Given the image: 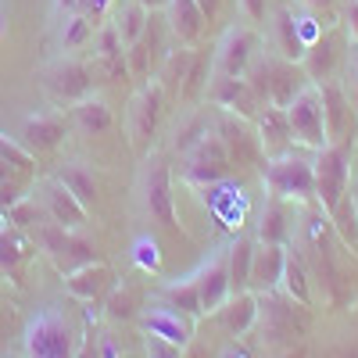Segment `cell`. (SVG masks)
<instances>
[{
  "label": "cell",
  "mask_w": 358,
  "mask_h": 358,
  "mask_svg": "<svg viewBox=\"0 0 358 358\" xmlns=\"http://www.w3.org/2000/svg\"><path fill=\"white\" fill-rule=\"evenodd\" d=\"M0 36H4V15H0Z\"/></svg>",
  "instance_id": "cell-59"
},
{
  "label": "cell",
  "mask_w": 358,
  "mask_h": 358,
  "mask_svg": "<svg viewBox=\"0 0 358 358\" xmlns=\"http://www.w3.org/2000/svg\"><path fill=\"white\" fill-rule=\"evenodd\" d=\"M194 47H172L169 54H165V62L158 65V86L165 90V101H179V90H183V83H187V72H190V65H194Z\"/></svg>",
  "instance_id": "cell-26"
},
{
  "label": "cell",
  "mask_w": 358,
  "mask_h": 358,
  "mask_svg": "<svg viewBox=\"0 0 358 358\" xmlns=\"http://www.w3.org/2000/svg\"><path fill=\"white\" fill-rule=\"evenodd\" d=\"M11 229V222H8V212H0V236H4Z\"/></svg>",
  "instance_id": "cell-58"
},
{
  "label": "cell",
  "mask_w": 358,
  "mask_h": 358,
  "mask_svg": "<svg viewBox=\"0 0 358 358\" xmlns=\"http://www.w3.org/2000/svg\"><path fill=\"white\" fill-rule=\"evenodd\" d=\"M255 129H258V140H262L265 158H276V155L294 151V136H290V122H287V108L265 104V108L255 115Z\"/></svg>",
  "instance_id": "cell-23"
},
{
  "label": "cell",
  "mask_w": 358,
  "mask_h": 358,
  "mask_svg": "<svg viewBox=\"0 0 358 358\" xmlns=\"http://www.w3.org/2000/svg\"><path fill=\"white\" fill-rule=\"evenodd\" d=\"M283 265H287V248L280 244H255V262H251V287L255 294L265 290H280L283 280Z\"/></svg>",
  "instance_id": "cell-24"
},
{
  "label": "cell",
  "mask_w": 358,
  "mask_h": 358,
  "mask_svg": "<svg viewBox=\"0 0 358 358\" xmlns=\"http://www.w3.org/2000/svg\"><path fill=\"white\" fill-rule=\"evenodd\" d=\"M136 290H129V287H111L108 290V301H104V315L111 319V322H129V319H136Z\"/></svg>",
  "instance_id": "cell-42"
},
{
  "label": "cell",
  "mask_w": 358,
  "mask_h": 358,
  "mask_svg": "<svg viewBox=\"0 0 358 358\" xmlns=\"http://www.w3.org/2000/svg\"><path fill=\"white\" fill-rule=\"evenodd\" d=\"M294 18H297V36H301V43L312 47V43L322 36V22H319L315 15H308V11H305V15H294Z\"/></svg>",
  "instance_id": "cell-46"
},
{
  "label": "cell",
  "mask_w": 358,
  "mask_h": 358,
  "mask_svg": "<svg viewBox=\"0 0 358 358\" xmlns=\"http://www.w3.org/2000/svg\"><path fill=\"white\" fill-rule=\"evenodd\" d=\"M241 11L248 22H265V0H241Z\"/></svg>",
  "instance_id": "cell-50"
},
{
  "label": "cell",
  "mask_w": 358,
  "mask_h": 358,
  "mask_svg": "<svg viewBox=\"0 0 358 358\" xmlns=\"http://www.w3.org/2000/svg\"><path fill=\"white\" fill-rule=\"evenodd\" d=\"M348 76H351V83H355V101H358V43H355V50L348 54Z\"/></svg>",
  "instance_id": "cell-53"
},
{
  "label": "cell",
  "mask_w": 358,
  "mask_h": 358,
  "mask_svg": "<svg viewBox=\"0 0 358 358\" xmlns=\"http://www.w3.org/2000/svg\"><path fill=\"white\" fill-rule=\"evenodd\" d=\"M330 226L337 229V236L344 241V248H351L358 255V204L351 194L341 197V204L330 212Z\"/></svg>",
  "instance_id": "cell-35"
},
{
  "label": "cell",
  "mask_w": 358,
  "mask_h": 358,
  "mask_svg": "<svg viewBox=\"0 0 358 358\" xmlns=\"http://www.w3.org/2000/svg\"><path fill=\"white\" fill-rule=\"evenodd\" d=\"M50 215L43 212V204H40V197H22V201H15L11 208H8V222L15 226V229H29L33 233L40 222H47Z\"/></svg>",
  "instance_id": "cell-39"
},
{
  "label": "cell",
  "mask_w": 358,
  "mask_h": 358,
  "mask_svg": "<svg viewBox=\"0 0 358 358\" xmlns=\"http://www.w3.org/2000/svg\"><path fill=\"white\" fill-rule=\"evenodd\" d=\"M90 40H94V18L83 15V11L69 15V18H65V29H62V50L72 54V50L86 47Z\"/></svg>",
  "instance_id": "cell-40"
},
{
  "label": "cell",
  "mask_w": 358,
  "mask_h": 358,
  "mask_svg": "<svg viewBox=\"0 0 358 358\" xmlns=\"http://www.w3.org/2000/svg\"><path fill=\"white\" fill-rule=\"evenodd\" d=\"M212 319L222 326V334H229V337L251 334L255 326H258V294H255V290H236V294H229L226 305H222Z\"/></svg>",
  "instance_id": "cell-20"
},
{
  "label": "cell",
  "mask_w": 358,
  "mask_h": 358,
  "mask_svg": "<svg viewBox=\"0 0 358 358\" xmlns=\"http://www.w3.org/2000/svg\"><path fill=\"white\" fill-rule=\"evenodd\" d=\"M111 287H115V273H111V265H104L101 258L65 276V290L76 297V301H86V305H94V301H101V297H108Z\"/></svg>",
  "instance_id": "cell-22"
},
{
  "label": "cell",
  "mask_w": 358,
  "mask_h": 358,
  "mask_svg": "<svg viewBox=\"0 0 358 358\" xmlns=\"http://www.w3.org/2000/svg\"><path fill=\"white\" fill-rule=\"evenodd\" d=\"M140 204L151 215V222H162L165 229H179L176 219V194H172V172L162 155H151L140 176Z\"/></svg>",
  "instance_id": "cell-5"
},
{
  "label": "cell",
  "mask_w": 358,
  "mask_h": 358,
  "mask_svg": "<svg viewBox=\"0 0 358 358\" xmlns=\"http://www.w3.org/2000/svg\"><path fill=\"white\" fill-rule=\"evenodd\" d=\"M108 8H111V0H79V11L90 18H104Z\"/></svg>",
  "instance_id": "cell-49"
},
{
  "label": "cell",
  "mask_w": 358,
  "mask_h": 358,
  "mask_svg": "<svg viewBox=\"0 0 358 358\" xmlns=\"http://www.w3.org/2000/svg\"><path fill=\"white\" fill-rule=\"evenodd\" d=\"M280 290L287 297H294L297 305H308L312 301V290H308V273H305V262L287 251V265H283V280H280Z\"/></svg>",
  "instance_id": "cell-36"
},
{
  "label": "cell",
  "mask_w": 358,
  "mask_h": 358,
  "mask_svg": "<svg viewBox=\"0 0 358 358\" xmlns=\"http://www.w3.org/2000/svg\"><path fill=\"white\" fill-rule=\"evenodd\" d=\"M162 305H169V308H176V312H183V315H190V319H201V315H204L194 276H190V280H179V283H169V287L162 290Z\"/></svg>",
  "instance_id": "cell-33"
},
{
  "label": "cell",
  "mask_w": 358,
  "mask_h": 358,
  "mask_svg": "<svg viewBox=\"0 0 358 358\" xmlns=\"http://www.w3.org/2000/svg\"><path fill=\"white\" fill-rule=\"evenodd\" d=\"M204 97L212 101L219 111L241 115V118H248V122H255V115L265 108L244 76H219V72H212V83H208Z\"/></svg>",
  "instance_id": "cell-13"
},
{
  "label": "cell",
  "mask_w": 358,
  "mask_h": 358,
  "mask_svg": "<svg viewBox=\"0 0 358 358\" xmlns=\"http://www.w3.org/2000/svg\"><path fill=\"white\" fill-rule=\"evenodd\" d=\"M165 33H169V25H162V18L151 15V22H147V29L140 33L136 43L126 47V65H129V76L136 79H147L151 76V69H158L165 62Z\"/></svg>",
  "instance_id": "cell-18"
},
{
  "label": "cell",
  "mask_w": 358,
  "mask_h": 358,
  "mask_svg": "<svg viewBox=\"0 0 358 358\" xmlns=\"http://www.w3.org/2000/svg\"><path fill=\"white\" fill-rule=\"evenodd\" d=\"M97 69L108 76V79H126L129 76V65H126V43L118 36V29L108 22L101 25L97 33Z\"/></svg>",
  "instance_id": "cell-27"
},
{
  "label": "cell",
  "mask_w": 358,
  "mask_h": 358,
  "mask_svg": "<svg viewBox=\"0 0 358 358\" xmlns=\"http://www.w3.org/2000/svg\"><path fill=\"white\" fill-rule=\"evenodd\" d=\"M301 4H305V8H312V11H319V8H330L334 0H301Z\"/></svg>",
  "instance_id": "cell-57"
},
{
  "label": "cell",
  "mask_w": 358,
  "mask_h": 358,
  "mask_svg": "<svg viewBox=\"0 0 358 358\" xmlns=\"http://www.w3.org/2000/svg\"><path fill=\"white\" fill-rule=\"evenodd\" d=\"M69 118L62 115V111H43V115H29L25 122H22V133H18V143L25 147L33 158H40V155H50V151H57V147L65 143V136H69Z\"/></svg>",
  "instance_id": "cell-15"
},
{
  "label": "cell",
  "mask_w": 358,
  "mask_h": 358,
  "mask_svg": "<svg viewBox=\"0 0 358 358\" xmlns=\"http://www.w3.org/2000/svg\"><path fill=\"white\" fill-rule=\"evenodd\" d=\"M0 158H8L11 165H18V169H29V172L36 169V158L29 155L22 143H15V140H8V136H0Z\"/></svg>",
  "instance_id": "cell-45"
},
{
  "label": "cell",
  "mask_w": 358,
  "mask_h": 358,
  "mask_svg": "<svg viewBox=\"0 0 358 358\" xmlns=\"http://www.w3.org/2000/svg\"><path fill=\"white\" fill-rule=\"evenodd\" d=\"M265 187L280 201H297V204L315 201V158L294 151L265 158Z\"/></svg>",
  "instance_id": "cell-2"
},
{
  "label": "cell",
  "mask_w": 358,
  "mask_h": 358,
  "mask_svg": "<svg viewBox=\"0 0 358 358\" xmlns=\"http://www.w3.org/2000/svg\"><path fill=\"white\" fill-rule=\"evenodd\" d=\"M287 241H290V208L280 197H268L262 215H258V244L287 248Z\"/></svg>",
  "instance_id": "cell-29"
},
{
  "label": "cell",
  "mask_w": 358,
  "mask_h": 358,
  "mask_svg": "<svg viewBox=\"0 0 358 358\" xmlns=\"http://www.w3.org/2000/svg\"><path fill=\"white\" fill-rule=\"evenodd\" d=\"M355 204H358V194H355Z\"/></svg>",
  "instance_id": "cell-60"
},
{
  "label": "cell",
  "mask_w": 358,
  "mask_h": 358,
  "mask_svg": "<svg viewBox=\"0 0 358 358\" xmlns=\"http://www.w3.org/2000/svg\"><path fill=\"white\" fill-rule=\"evenodd\" d=\"M212 126H215L219 140L226 143V151H229V162H233V165H258V162L265 158L262 140H258V129H251L248 118L229 115V111H219V118H215Z\"/></svg>",
  "instance_id": "cell-14"
},
{
  "label": "cell",
  "mask_w": 358,
  "mask_h": 358,
  "mask_svg": "<svg viewBox=\"0 0 358 358\" xmlns=\"http://www.w3.org/2000/svg\"><path fill=\"white\" fill-rule=\"evenodd\" d=\"M258 47L262 40L251 25H229L212 54V69L219 76H248L251 62L258 57Z\"/></svg>",
  "instance_id": "cell-12"
},
{
  "label": "cell",
  "mask_w": 358,
  "mask_h": 358,
  "mask_svg": "<svg viewBox=\"0 0 358 358\" xmlns=\"http://www.w3.org/2000/svg\"><path fill=\"white\" fill-rule=\"evenodd\" d=\"M162 111H165V90L158 86V79L143 83L140 94L129 104V118H126L129 122V140H133V147L140 155L151 151V140H155V129L162 122Z\"/></svg>",
  "instance_id": "cell-11"
},
{
  "label": "cell",
  "mask_w": 358,
  "mask_h": 358,
  "mask_svg": "<svg viewBox=\"0 0 358 358\" xmlns=\"http://www.w3.org/2000/svg\"><path fill=\"white\" fill-rule=\"evenodd\" d=\"M251 262H255V241H248V236H236L233 248L226 251V265H229V283H233V294L251 287Z\"/></svg>",
  "instance_id": "cell-32"
},
{
  "label": "cell",
  "mask_w": 358,
  "mask_h": 358,
  "mask_svg": "<svg viewBox=\"0 0 358 358\" xmlns=\"http://www.w3.org/2000/svg\"><path fill=\"white\" fill-rule=\"evenodd\" d=\"M244 79L251 83V90L258 94L262 104H276V108H287L312 83L301 62H287V57H262V54L251 62Z\"/></svg>",
  "instance_id": "cell-1"
},
{
  "label": "cell",
  "mask_w": 358,
  "mask_h": 358,
  "mask_svg": "<svg viewBox=\"0 0 358 358\" xmlns=\"http://www.w3.org/2000/svg\"><path fill=\"white\" fill-rule=\"evenodd\" d=\"M69 122H72L79 133H86V136H101V133L111 129L115 118H111V108H108L101 97H83V101L72 104Z\"/></svg>",
  "instance_id": "cell-30"
},
{
  "label": "cell",
  "mask_w": 358,
  "mask_h": 358,
  "mask_svg": "<svg viewBox=\"0 0 358 358\" xmlns=\"http://www.w3.org/2000/svg\"><path fill=\"white\" fill-rule=\"evenodd\" d=\"M222 358H251V355H248L241 344H233V348H226V351H222Z\"/></svg>",
  "instance_id": "cell-56"
},
{
  "label": "cell",
  "mask_w": 358,
  "mask_h": 358,
  "mask_svg": "<svg viewBox=\"0 0 358 358\" xmlns=\"http://www.w3.org/2000/svg\"><path fill=\"white\" fill-rule=\"evenodd\" d=\"M33 241L40 244V251L54 262V268L62 276L76 273V268L90 265V262H97V248L86 241V236H79V229H65V226H57V222H40L33 229Z\"/></svg>",
  "instance_id": "cell-3"
},
{
  "label": "cell",
  "mask_w": 358,
  "mask_h": 358,
  "mask_svg": "<svg viewBox=\"0 0 358 358\" xmlns=\"http://www.w3.org/2000/svg\"><path fill=\"white\" fill-rule=\"evenodd\" d=\"M337 57H341V43H337V36L334 33H322L308 50H305V72H308V79L312 83H326V79H334V72H337Z\"/></svg>",
  "instance_id": "cell-28"
},
{
  "label": "cell",
  "mask_w": 358,
  "mask_h": 358,
  "mask_svg": "<svg viewBox=\"0 0 358 358\" xmlns=\"http://www.w3.org/2000/svg\"><path fill=\"white\" fill-rule=\"evenodd\" d=\"M183 358H212V351H208V344H204V341L190 337V341H187V348H183Z\"/></svg>",
  "instance_id": "cell-52"
},
{
  "label": "cell",
  "mask_w": 358,
  "mask_h": 358,
  "mask_svg": "<svg viewBox=\"0 0 358 358\" xmlns=\"http://www.w3.org/2000/svg\"><path fill=\"white\" fill-rule=\"evenodd\" d=\"M208 129H212V122H208L204 115H194L187 126H179V133H176V151H179V155H187Z\"/></svg>",
  "instance_id": "cell-43"
},
{
  "label": "cell",
  "mask_w": 358,
  "mask_h": 358,
  "mask_svg": "<svg viewBox=\"0 0 358 358\" xmlns=\"http://www.w3.org/2000/svg\"><path fill=\"white\" fill-rule=\"evenodd\" d=\"M197 4H201L204 18H215V15H219V8H222V0H197Z\"/></svg>",
  "instance_id": "cell-54"
},
{
  "label": "cell",
  "mask_w": 358,
  "mask_h": 358,
  "mask_svg": "<svg viewBox=\"0 0 358 358\" xmlns=\"http://www.w3.org/2000/svg\"><path fill=\"white\" fill-rule=\"evenodd\" d=\"M94 76H97L94 65H86V62H79V57L65 54L62 62L47 65V72H43V90H47L54 101L76 104V101H83V97L94 94V83H97Z\"/></svg>",
  "instance_id": "cell-10"
},
{
  "label": "cell",
  "mask_w": 358,
  "mask_h": 358,
  "mask_svg": "<svg viewBox=\"0 0 358 358\" xmlns=\"http://www.w3.org/2000/svg\"><path fill=\"white\" fill-rule=\"evenodd\" d=\"M351 4H358V0H351Z\"/></svg>",
  "instance_id": "cell-61"
},
{
  "label": "cell",
  "mask_w": 358,
  "mask_h": 358,
  "mask_svg": "<svg viewBox=\"0 0 358 358\" xmlns=\"http://www.w3.org/2000/svg\"><path fill=\"white\" fill-rule=\"evenodd\" d=\"M194 283H197V294H201V308H204V315H215V312L226 305V297L233 294L226 251L215 255L208 265H201L197 273H194Z\"/></svg>",
  "instance_id": "cell-19"
},
{
  "label": "cell",
  "mask_w": 358,
  "mask_h": 358,
  "mask_svg": "<svg viewBox=\"0 0 358 358\" xmlns=\"http://www.w3.org/2000/svg\"><path fill=\"white\" fill-rule=\"evenodd\" d=\"M25 258H29V241L22 236V229L11 226L0 236V268H4V273H18Z\"/></svg>",
  "instance_id": "cell-41"
},
{
  "label": "cell",
  "mask_w": 358,
  "mask_h": 358,
  "mask_svg": "<svg viewBox=\"0 0 358 358\" xmlns=\"http://www.w3.org/2000/svg\"><path fill=\"white\" fill-rule=\"evenodd\" d=\"M344 29H348L351 43H358V4H351V0H348V8H344Z\"/></svg>",
  "instance_id": "cell-51"
},
{
  "label": "cell",
  "mask_w": 358,
  "mask_h": 358,
  "mask_svg": "<svg viewBox=\"0 0 358 358\" xmlns=\"http://www.w3.org/2000/svg\"><path fill=\"white\" fill-rule=\"evenodd\" d=\"M118 358H126V355H118Z\"/></svg>",
  "instance_id": "cell-62"
},
{
  "label": "cell",
  "mask_w": 358,
  "mask_h": 358,
  "mask_svg": "<svg viewBox=\"0 0 358 358\" xmlns=\"http://www.w3.org/2000/svg\"><path fill=\"white\" fill-rule=\"evenodd\" d=\"M348 179H351L348 143H326L322 151H315V201L326 215H330L341 204V197L348 194Z\"/></svg>",
  "instance_id": "cell-9"
},
{
  "label": "cell",
  "mask_w": 358,
  "mask_h": 358,
  "mask_svg": "<svg viewBox=\"0 0 358 358\" xmlns=\"http://www.w3.org/2000/svg\"><path fill=\"white\" fill-rule=\"evenodd\" d=\"M287 122H290V136L297 147L305 151H322L326 143V118H322V94L319 86L308 83L301 94H297L290 104H287Z\"/></svg>",
  "instance_id": "cell-7"
},
{
  "label": "cell",
  "mask_w": 358,
  "mask_h": 358,
  "mask_svg": "<svg viewBox=\"0 0 358 358\" xmlns=\"http://www.w3.org/2000/svg\"><path fill=\"white\" fill-rule=\"evenodd\" d=\"M308 305H297L294 297H287L283 290H265L258 294V322H262V334L280 344V341H290L297 334H305L308 326Z\"/></svg>",
  "instance_id": "cell-6"
},
{
  "label": "cell",
  "mask_w": 358,
  "mask_h": 358,
  "mask_svg": "<svg viewBox=\"0 0 358 358\" xmlns=\"http://www.w3.org/2000/svg\"><path fill=\"white\" fill-rule=\"evenodd\" d=\"M147 358H183V348L179 344H169L162 337H147Z\"/></svg>",
  "instance_id": "cell-48"
},
{
  "label": "cell",
  "mask_w": 358,
  "mask_h": 358,
  "mask_svg": "<svg viewBox=\"0 0 358 358\" xmlns=\"http://www.w3.org/2000/svg\"><path fill=\"white\" fill-rule=\"evenodd\" d=\"M40 204H43V212L50 215V222L57 226H65V229H83L86 226V204L62 183L57 176L43 179L40 183Z\"/></svg>",
  "instance_id": "cell-16"
},
{
  "label": "cell",
  "mask_w": 358,
  "mask_h": 358,
  "mask_svg": "<svg viewBox=\"0 0 358 358\" xmlns=\"http://www.w3.org/2000/svg\"><path fill=\"white\" fill-rule=\"evenodd\" d=\"M147 22H151V11H147V8H140L136 0L122 4V11H118V15L111 18V25L118 29V36H122V43H126V47L140 40V33L147 29Z\"/></svg>",
  "instance_id": "cell-37"
},
{
  "label": "cell",
  "mask_w": 358,
  "mask_h": 358,
  "mask_svg": "<svg viewBox=\"0 0 358 358\" xmlns=\"http://www.w3.org/2000/svg\"><path fill=\"white\" fill-rule=\"evenodd\" d=\"M169 33L176 36V43H183V47H194L204 33V11L197 0H169Z\"/></svg>",
  "instance_id": "cell-25"
},
{
  "label": "cell",
  "mask_w": 358,
  "mask_h": 358,
  "mask_svg": "<svg viewBox=\"0 0 358 358\" xmlns=\"http://www.w3.org/2000/svg\"><path fill=\"white\" fill-rule=\"evenodd\" d=\"M133 258L140 268H147V273H158L162 265V255H158V244L151 241V236H140V241L133 244Z\"/></svg>",
  "instance_id": "cell-44"
},
{
  "label": "cell",
  "mask_w": 358,
  "mask_h": 358,
  "mask_svg": "<svg viewBox=\"0 0 358 358\" xmlns=\"http://www.w3.org/2000/svg\"><path fill=\"white\" fill-rule=\"evenodd\" d=\"M183 158H187V165H183L187 183H190V187H201V190L212 187V183H222V179L229 176V169H233L229 151H226V143L219 140L215 126L208 129Z\"/></svg>",
  "instance_id": "cell-8"
},
{
  "label": "cell",
  "mask_w": 358,
  "mask_h": 358,
  "mask_svg": "<svg viewBox=\"0 0 358 358\" xmlns=\"http://www.w3.org/2000/svg\"><path fill=\"white\" fill-rule=\"evenodd\" d=\"M57 179H62V183L90 208V204H94V197H97V179H94V172H90L83 162H65L62 169H57L54 172Z\"/></svg>",
  "instance_id": "cell-34"
},
{
  "label": "cell",
  "mask_w": 358,
  "mask_h": 358,
  "mask_svg": "<svg viewBox=\"0 0 358 358\" xmlns=\"http://www.w3.org/2000/svg\"><path fill=\"white\" fill-rule=\"evenodd\" d=\"M140 326H143L147 337H162V341L179 344V348H187V341L194 337V319L183 315V312H176V308H169V305H158L151 312H143Z\"/></svg>",
  "instance_id": "cell-21"
},
{
  "label": "cell",
  "mask_w": 358,
  "mask_h": 358,
  "mask_svg": "<svg viewBox=\"0 0 358 358\" xmlns=\"http://www.w3.org/2000/svg\"><path fill=\"white\" fill-rule=\"evenodd\" d=\"M319 94H322V118H326V140L330 143H351V133H355V108H351V97L341 90V83L326 79V83H315Z\"/></svg>",
  "instance_id": "cell-17"
},
{
  "label": "cell",
  "mask_w": 358,
  "mask_h": 358,
  "mask_svg": "<svg viewBox=\"0 0 358 358\" xmlns=\"http://www.w3.org/2000/svg\"><path fill=\"white\" fill-rule=\"evenodd\" d=\"M273 43H276V57H287V62H305V43L297 36V18L294 11H276L273 15Z\"/></svg>",
  "instance_id": "cell-31"
},
{
  "label": "cell",
  "mask_w": 358,
  "mask_h": 358,
  "mask_svg": "<svg viewBox=\"0 0 358 358\" xmlns=\"http://www.w3.org/2000/svg\"><path fill=\"white\" fill-rule=\"evenodd\" d=\"M212 72H215V69H212V54H194V65H190V72H187L183 90H179V101L190 104V101L204 97L208 83H212Z\"/></svg>",
  "instance_id": "cell-38"
},
{
  "label": "cell",
  "mask_w": 358,
  "mask_h": 358,
  "mask_svg": "<svg viewBox=\"0 0 358 358\" xmlns=\"http://www.w3.org/2000/svg\"><path fill=\"white\" fill-rule=\"evenodd\" d=\"M76 358H101V334L94 326H86L83 337H79V348H76Z\"/></svg>",
  "instance_id": "cell-47"
},
{
  "label": "cell",
  "mask_w": 358,
  "mask_h": 358,
  "mask_svg": "<svg viewBox=\"0 0 358 358\" xmlns=\"http://www.w3.org/2000/svg\"><path fill=\"white\" fill-rule=\"evenodd\" d=\"M136 4H140V8H147L151 15H155V11H169V0H136Z\"/></svg>",
  "instance_id": "cell-55"
},
{
  "label": "cell",
  "mask_w": 358,
  "mask_h": 358,
  "mask_svg": "<svg viewBox=\"0 0 358 358\" xmlns=\"http://www.w3.org/2000/svg\"><path fill=\"white\" fill-rule=\"evenodd\" d=\"M79 330L57 312H43L25 326V355L29 358H76Z\"/></svg>",
  "instance_id": "cell-4"
}]
</instances>
